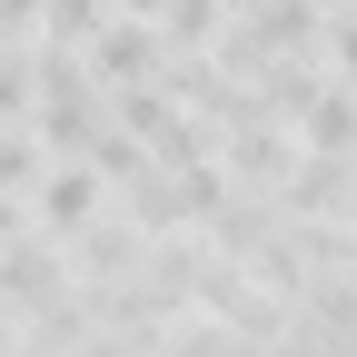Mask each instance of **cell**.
I'll list each match as a JSON object with an SVG mask.
<instances>
[{
    "label": "cell",
    "mask_w": 357,
    "mask_h": 357,
    "mask_svg": "<svg viewBox=\"0 0 357 357\" xmlns=\"http://www.w3.org/2000/svg\"><path fill=\"white\" fill-rule=\"evenodd\" d=\"M20 238V199H0V248H10Z\"/></svg>",
    "instance_id": "8"
},
{
    "label": "cell",
    "mask_w": 357,
    "mask_h": 357,
    "mask_svg": "<svg viewBox=\"0 0 357 357\" xmlns=\"http://www.w3.org/2000/svg\"><path fill=\"white\" fill-rule=\"evenodd\" d=\"M40 10H50V50H89L100 20H109V0H40Z\"/></svg>",
    "instance_id": "4"
},
{
    "label": "cell",
    "mask_w": 357,
    "mask_h": 357,
    "mask_svg": "<svg viewBox=\"0 0 357 357\" xmlns=\"http://www.w3.org/2000/svg\"><path fill=\"white\" fill-rule=\"evenodd\" d=\"M288 119H298L318 149H337V159L357 149V89H347V79H318V89H307V100H298Z\"/></svg>",
    "instance_id": "3"
},
{
    "label": "cell",
    "mask_w": 357,
    "mask_h": 357,
    "mask_svg": "<svg viewBox=\"0 0 357 357\" xmlns=\"http://www.w3.org/2000/svg\"><path fill=\"white\" fill-rule=\"evenodd\" d=\"M30 20H40V0H0V40H20Z\"/></svg>",
    "instance_id": "7"
},
{
    "label": "cell",
    "mask_w": 357,
    "mask_h": 357,
    "mask_svg": "<svg viewBox=\"0 0 357 357\" xmlns=\"http://www.w3.org/2000/svg\"><path fill=\"white\" fill-rule=\"evenodd\" d=\"M248 10H258V0H248Z\"/></svg>",
    "instance_id": "9"
},
{
    "label": "cell",
    "mask_w": 357,
    "mask_h": 357,
    "mask_svg": "<svg viewBox=\"0 0 357 357\" xmlns=\"http://www.w3.org/2000/svg\"><path fill=\"white\" fill-rule=\"evenodd\" d=\"M318 40H328V60H337V79L357 89V10H337V20H328Z\"/></svg>",
    "instance_id": "6"
},
{
    "label": "cell",
    "mask_w": 357,
    "mask_h": 357,
    "mask_svg": "<svg viewBox=\"0 0 357 357\" xmlns=\"http://www.w3.org/2000/svg\"><path fill=\"white\" fill-rule=\"evenodd\" d=\"M40 189V139L30 129H0V199H30Z\"/></svg>",
    "instance_id": "5"
},
{
    "label": "cell",
    "mask_w": 357,
    "mask_h": 357,
    "mask_svg": "<svg viewBox=\"0 0 357 357\" xmlns=\"http://www.w3.org/2000/svg\"><path fill=\"white\" fill-rule=\"evenodd\" d=\"M149 70H159V30H149V20H100V40H89V79H100V89L119 79V89H129V79H149Z\"/></svg>",
    "instance_id": "1"
},
{
    "label": "cell",
    "mask_w": 357,
    "mask_h": 357,
    "mask_svg": "<svg viewBox=\"0 0 357 357\" xmlns=\"http://www.w3.org/2000/svg\"><path fill=\"white\" fill-rule=\"evenodd\" d=\"M40 218H50V229H89V208H100V169L89 159H60V169H40Z\"/></svg>",
    "instance_id": "2"
}]
</instances>
